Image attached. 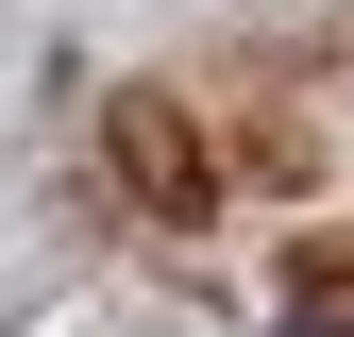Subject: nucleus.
<instances>
[{
	"mask_svg": "<svg viewBox=\"0 0 354 337\" xmlns=\"http://www.w3.org/2000/svg\"><path fill=\"white\" fill-rule=\"evenodd\" d=\"M102 168H118V202H136V220H169V236L219 220V135L169 102V84H118V102H102Z\"/></svg>",
	"mask_w": 354,
	"mask_h": 337,
	"instance_id": "nucleus-1",
	"label": "nucleus"
},
{
	"mask_svg": "<svg viewBox=\"0 0 354 337\" xmlns=\"http://www.w3.org/2000/svg\"><path fill=\"white\" fill-rule=\"evenodd\" d=\"M270 304H287L304 337H354V220H304V236L270 253Z\"/></svg>",
	"mask_w": 354,
	"mask_h": 337,
	"instance_id": "nucleus-2",
	"label": "nucleus"
}]
</instances>
